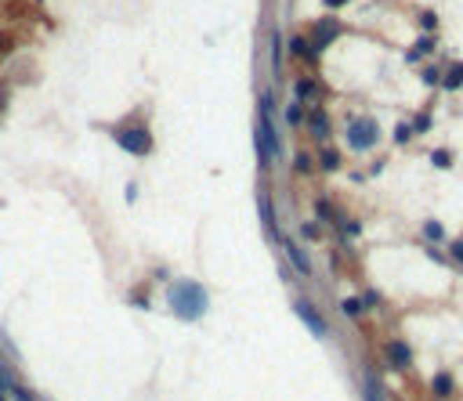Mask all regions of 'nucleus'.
I'll return each instance as SVG.
<instances>
[{
    "instance_id": "obj_11",
    "label": "nucleus",
    "mask_w": 463,
    "mask_h": 401,
    "mask_svg": "<svg viewBox=\"0 0 463 401\" xmlns=\"http://www.w3.org/2000/svg\"><path fill=\"white\" fill-rule=\"evenodd\" d=\"M441 87H446V91L463 87V61H453V66L446 69V80H441Z\"/></svg>"
},
{
    "instance_id": "obj_25",
    "label": "nucleus",
    "mask_w": 463,
    "mask_h": 401,
    "mask_svg": "<svg viewBox=\"0 0 463 401\" xmlns=\"http://www.w3.org/2000/svg\"><path fill=\"white\" fill-rule=\"evenodd\" d=\"M424 83H438V73L434 69H424Z\"/></svg>"
},
{
    "instance_id": "obj_8",
    "label": "nucleus",
    "mask_w": 463,
    "mask_h": 401,
    "mask_svg": "<svg viewBox=\"0 0 463 401\" xmlns=\"http://www.w3.org/2000/svg\"><path fill=\"white\" fill-rule=\"evenodd\" d=\"M290 51L297 54V58H308V61L319 58V51L311 48V40H308V36H293V40H290Z\"/></svg>"
},
{
    "instance_id": "obj_27",
    "label": "nucleus",
    "mask_w": 463,
    "mask_h": 401,
    "mask_svg": "<svg viewBox=\"0 0 463 401\" xmlns=\"http://www.w3.org/2000/svg\"><path fill=\"white\" fill-rule=\"evenodd\" d=\"M0 401H4V394H0Z\"/></svg>"
},
{
    "instance_id": "obj_4",
    "label": "nucleus",
    "mask_w": 463,
    "mask_h": 401,
    "mask_svg": "<svg viewBox=\"0 0 463 401\" xmlns=\"http://www.w3.org/2000/svg\"><path fill=\"white\" fill-rule=\"evenodd\" d=\"M336 36H341V22H333V18H319V22L311 26V36L308 40H311L315 51H326Z\"/></svg>"
},
{
    "instance_id": "obj_17",
    "label": "nucleus",
    "mask_w": 463,
    "mask_h": 401,
    "mask_svg": "<svg viewBox=\"0 0 463 401\" xmlns=\"http://www.w3.org/2000/svg\"><path fill=\"white\" fill-rule=\"evenodd\" d=\"M431 159H434V166H441V170H446V166H453V156H449L446 149H438V152H434Z\"/></svg>"
},
{
    "instance_id": "obj_26",
    "label": "nucleus",
    "mask_w": 463,
    "mask_h": 401,
    "mask_svg": "<svg viewBox=\"0 0 463 401\" xmlns=\"http://www.w3.org/2000/svg\"><path fill=\"white\" fill-rule=\"evenodd\" d=\"M326 4H329V8H344V4H348V0H326Z\"/></svg>"
},
{
    "instance_id": "obj_1",
    "label": "nucleus",
    "mask_w": 463,
    "mask_h": 401,
    "mask_svg": "<svg viewBox=\"0 0 463 401\" xmlns=\"http://www.w3.org/2000/svg\"><path fill=\"white\" fill-rule=\"evenodd\" d=\"M166 304H171V311L178 314V319L199 322L203 314H206V307H210V297H206V289H203L199 282L181 279V282L171 286V293H166Z\"/></svg>"
},
{
    "instance_id": "obj_13",
    "label": "nucleus",
    "mask_w": 463,
    "mask_h": 401,
    "mask_svg": "<svg viewBox=\"0 0 463 401\" xmlns=\"http://www.w3.org/2000/svg\"><path fill=\"white\" fill-rule=\"evenodd\" d=\"M424 235H427L431 242H441V239H446V228H441L438 221H427V224H424Z\"/></svg>"
},
{
    "instance_id": "obj_16",
    "label": "nucleus",
    "mask_w": 463,
    "mask_h": 401,
    "mask_svg": "<svg viewBox=\"0 0 463 401\" xmlns=\"http://www.w3.org/2000/svg\"><path fill=\"white\" fill-rule=\"evenodd\" d=\"M286 123L290 126H301V101H293L290 109H286Z\"/></svg>"
},
{
    "instance_id": "obj_7",
    "label": "nucleus",
    "mask_w": 463,
    "mask_h": 401,
    "mask_svg": "<svg viewBox=\"0 0 463 401\" xmlns=\"http://www.w3.org/2000/svg\"><path fill=\"white\" fill-rule=\"evenodd\" d=\"M387 362H391L394 369H406V365L413 362V351H409L406 344H398V340H394V344H387Z\"/></svg>"
},
{
    "instance_id": "obj_10",
    "label": "nucleus",
    "mask_w": 463,
    "mask_h": 401,
    "mask_svg": "<svg viewBox=\"0 0 463 401\" xmlns=\"http://www.w3.org/2000/svg\"><path fill=\"white\" fill-rule=\"evenodd\" d=\"M283 246H286V253H290V261H293V268H297V271H301V275H308V271H311V264H308V257H304V253L297 249V242H290V239H283Z\"/></svg>"
},
{
    "instance_id": "obj_5",
    "label": "nucleus",
    "mask_w": 463,
    "mask_h": 401,
    "mask_svg": "<svg viewBox=\"0 0 463 401\" xmlns=\"http://www.w3.org/2000/svg\"><path fill=\"white\" fill-rule=\"evenodd\" d=\"M297 314H301V319H304V326L315 333V336H326V322H322V314L319 311H315L308 300H297Z\"/></svg>"
},
{
    "instance_id": "obj_22",
    "label": "nucleus",
    "mask_w": 463,
    "mask_h": 401,
    "mask_svg": "<svg viewBox=\"0 0 463 401\" xmlns=\"http://www.w3.org/2000/svg\"><path fill=\"white\" fill-rule=\"evenodd\" d=\"M449 253H453V257L463 264V242H453V246H449Z\"/></svg>"
},
{
    "instance_id": "obj_3",
    "label": "nucleus",
    "mask_w": 463,
    "mask_h": 401,
    "mask_svg": "<svg viewBox=\"0 0 463 401\" xmlns=\"http://www.w3.org/2000/svg\"><path fill=\"white\" fill-rule=\"evenodd\" d=\"M376 141H380V126H376V119L362 116V119H355L348 126V145H351L355 152H369Z\"/></svg>"
},
{
    "instance_id": "obj_18",
    "label": "nucleus",
    "mask_w": 463,
    "mask_h": 401,
    "mask_svg": "<svg viewBox=\"0 0 463 401\" xmlns=\"http://www.w3.org/2000/svg\"><path fill=\"white\" fill-rule=\"evenodd\" d=\"M409 138H413V126H398V131H394V141L398 145H406Z\"/></svg>"
},
{
    "instance_id": "obj_21",
    "label": "nucleus",
    "mask_w": 463,
    "mask_h": 401,
    "mask_svg": "<svg viewBox=\"0 0 463 401\" xmlns=\"http://www.w3.org/2000/svg\"><path fill=\"white\" fill-rule=\"evenodd\" d=\"M359 311H362V304H359V300H348V304H344V314H351V319H355Z\"/></svg>"
},
{
    "instance_id": "obj_15",
    "label": "nucleus",
    "mask_w": 463,
    "mask_h": 401,
    "mask_svg": "<svg viewBox=\"0 0 463 401\" xmlns=\"http://www.w3.org/2000/svg\"><path fill=\"white\" fill-rule=\"evenodd\" d=\"M449 391H453V376L441 372V376L434 379V394H449Z\"/></svg>"
},
{
    "instance_id": "obj_12",
    "label": "nucleus",
    "mask_w": 463,
    "mask_h": 401,
    "mask_svg": "<svg viewBox=\"0 0 463 401\" xmlns=\"http://www.w3.org/2000/svg\"><path fill=\"white\" fill-rule=\"evenodd\" d=\"M279 61H283V36L276 29L271 33V69H279Z\"/></svg>"
},
{
    "instance_id": "obj_14",
    "label": "nucleus",
    "mask_w": 463,
    "mask_h": 401,
    "mask_svg": "<svg viewBox=\"0 0 463 401\" xmlns=\"http://www.w3.org/2000/svg\"><path fill=\"white\" fill-rule=\"evenodd\" d=\"M322 166H326V170H336V166H341V152H336V149H326V152H322Z\"/></svg>"
},
{
    "instance_id": "obj_19",
    "label": "nucleus",
    "mask_w": 463,
    "mask_h": 401,
    "mask_svg": "<svg viewBox=\"0 0 463 401\" xmlns=\"http://www.w3.org/2000/svg\"><path fill=\"white\" fill-rule=\"evenodd\" d=\"M261 217H264V224L271 228V203H268V196H261Z\"/></svg>"
},
{
    "instance_id": "obj_20",
    "label": "nucleus",
    "mask_w": 463,
    "mask_h": 401,
    "mask_svg": "<svg viewBox=\"0 0 463 401\" xmlns=\"http://www.w3.org/2000/svg\"><path fill=\"white\" fill-rule=\"evenodd\" d=\"M427 126H431V116H416V123H413V131L420 134V131H427Z\"/></svg>"
},
{
    "instance_id": "obj_2",
    "label": "nucleus",
    "mask_w": 463,
    "mask_h": 401,
    "mask_svg": "<svg viewBox=\"0 0 463 401\" xmlns=\"http://www.w3.org/2000/svg\"><path fill=\"white\" fill-rule=\"evenodd\" d=\"M113 138H116L120 149H123V152H131V156H149V152H152V134H149V126H145V123L116 126Z\"/></svg>"
},
{
    "instance_id": "obj_24",
    "label": "nucleus",
    "mask_w": 463,
    "mask_h": 401,
    "mask_svg": "<svg viewBox=\"0 0 463 401\" xmlns=\"http://www.w3.org/2000/svg\"><path fill=\"white\" fill-rule=\"evenodd\" d=\"M420 18H424V29H434V22H438V18L427 11V15H420Z\"/></svg>"
},
{
    "instance_id": "obj_9",
    "label": "nucleus",
    "mask_w": 463,
    "mask_h": 401,
    "mask_svg": "<svg viewBox=\"0 0 463 401\" xmlns=\"http://www.w3.org/2000/svg\"><path fill=\"white\" fill-rule=\"evenodd\" d=\"M308 126H311V134L319 138V141L329 134V119H326V112H322V109H315V112L308 116Z\"/></svg>"
},
{
    "instance_id": "obj_23",
    "label": "nucleus",
    "mask_w": 463,
    "mask_h": 401,
    "mask_svg": "<svg viewBox=\"0 0 463 401\" xmlns=\"http://www.w3.org/2000/svg\"><path fill=\"white\" fill-rule=\"evenodd\" d=\"M297 170H311V159H308V156H304V152H301V156H297Z\"/></svg>"
},
{
    "instance_id": "obj_6",
    "label": "nucleus",
    "mask_w": 463,
    "mask_h": 401,
    "mask_svg": "<svg viewBox=\"0 0 463 401\" xmlns=\"http://www.w3.org/2000/svg\"><path fill=\"white\" fill-rule=\"evenodd\" d=\"M293 91H297V101H315V98H322V83L315 80V76H301L297 83H293Z\"/></svg>"
}]
</instances>
